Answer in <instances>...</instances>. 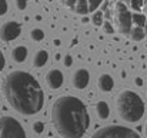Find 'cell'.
Listing matches in <instances>:
<instances>
[{
	"label": "cell",
	"instance_id": "6da1fadb",
	"mask_svg": "<svg viewBox=\"0 0 147 138\" xmlns=\"http://www.w3.org/2000/svg\"><path fill=\"white\" fill-rule=\"evenodd\" d=\"M3 92L10 107L22 115H34L45 105V91L40 83L27 71L9 73L3 83Z\"/></svg>",
	"mask_w": 147,
	"mask_h": 138
},
{
	"label": "cell",
	"instance_id": "7a4b0ae2",
	"mask_svg": "<svg viewBox=\"0 0 147 138\" xmlns=\"http://www.w3.org/2000/svg\"><path fill=\"white\" fill-rule=\"evenodd\" d=\"M51 123L61 138H82L90 127V114L80 98L61 95L51 105Z\"/></svg>",
	"mask_w": 147,
	"mask_h": 138
},
{
	"label": "cell",
	"instance_id": "3957f363",
	"mask_svg": "<svg viewBox=\"0 0 147 138\" xmlns=\"http://www.w3.org/2000/svg\"><path fill=\"white\" fill-rule=\"evenodd\" d=\"M116 110L119 117L126 123H137L144 115V101L137 92L131 90H124L117 95Z\"/></svg>",
	"mask_w": 147,
	"mask_h": 138
},
{
	"label": "cell",
	"instance_id": "277c9868",
	"mask_svg": "<svg viewBox=\"0 0 147 138\" xmlns=\"http://www.w3.org/2000/svg\"><path fill=\"white\" fill-rule=\"evenodd\" d=\"M123 3L131 19V31L129 37L142 42L147 36V0H119Z\"/></svg>",
	"mask_w": 147,
	"mask_h": 138
},
{
	"label": "cell",
	"instance_id": "5b68a950",
	"mask_svg": "<svg viewBox=\"0 0 147 138\" xmlns=\"http://www.w3.org/2000/svg\"><path fill=\"white\" fill-rule=\"evenodd\" d=\"M90 138H142V135L124 125H107L97 130Z\"/></svg>",
	"mask_w": 147,
	"mask_h": 138
},
{
	"label": "cell",
	"instance_id": "8992f818",
	"mask_svg": "<svg viewBox=\"0 0 147 138\" xmlns=\"http://www.w3.org/2000/svg\"><path fill=\"white\" fill-rule=\"evenodd\" d=\"M0 138H26V131L16 118L4 115L0 118Z\"/></svg>",
	"mask_w": 147,
	"mask_h": 138
},
{
	"label": "cell",
	"instance_id": "52a82bcc",
	"mask_svg": "<svg viewBox=\"0 0 147 138\" xmlns=\"http://www.w3.org/2000/svg\"><path fill=\"white\" fill-rule=\"evenodd\" d=\"M104 0H60V3L76 14H90Z\"/></svg>",
	"mask_w": 147,
	"mask_h": 138
},
{
	"label": "cell",
	"instance_id": "ba28073f",
	"mask_svg": "<svg viewBox=\"0 0 147 138\" xmlns=\"http://www.w3.org/2000/svg\"><path fill=\"white\" fill-rule=\"evenodd\" d=\"M22 33V26L17 21H6L0 27V39L3 42H13Z\"/></svg>",
	"mask_w": 147,
	"mask_h": 138
},
{
	"label": "cell",
	"instance_id": "9c48e42d",
	"mask_svg": "<svg viewBox=\"0 0 147 138\" xmlns=\"http://www.w3.org/2000/svg\"><path fill=\"white\" fill-rule=\"evenodd\" d=\"M90 83V73L89 70L86 68H79L73 73V77H71V84L74 88L77 90H84Z\"/></svg>",
	"mask_w": 147,
	"mask_h": 138
},
{
	"label": "cell",
	"instance_id": "30bf717a",
	"mask_svg": "<svg viewBox=\"0 0 147 138\" xmlns=\"http://www.w3.org/2000/svg\"><path fill=\"white\" fill-rule=\"evenodd\" d=\"M46 83L51 90H59L64 83V76L60 70L53 68V70L47 71V74H46Z\"/></svg>",
	"mask_w": 147,
	"mask_h": 138
},
{
	"label": "cell",
	"instance_id": "8fae6325",
	"mask_svg": "<svg viewBox=\"0 0 147 138\" xmlns=\"http://www.w3.org/2000/svg\"><path fill=\"white\" fill-rule=\"evenodd\" d=\"M97 87L101 90L103 92H109L113 90L114 87V80L110 74H100L97 78Z\"/></svg>",
	"mask_w": 147,
	"mask_h": 138
},
{
	"label": "cell",
	"instance_id": "7c38bea8",
	"mask_svg": "<svg viewBox=\"0 0 147 138\" xmlns=\"http://www.w3.org/2000/svg\"><path fill=\"white\" fill-rule=\"evenodd\" d=\"M27 54H29L27 47L17 46V47H14V48H13V51H11V58H13L16 63H23V61H26Z\"/></svg>",
	"mask_w": 147,
	"mask_h": 138
},
{
	"label": "cell",
	"instance_id": "4fadbf2b",
	"mask_svg": "<svg viewBox=\"0 0 147 138\" xmlns=\"http://www.w3.org/2000/svg\"><path fill=\"white\" fill-rule=\"evenodd\" d=\"M47 60H49V53L46 50H39L33 57V66L36 68H40L47 63Z\"/></svg>",
	"mask_w": 147,
	"mask_h": 138
},
{
	"label": "cell",
	"instance_id": "5bb4252c",
	"mask_svg": "<svg viewBox=\"0 0 147 138\" xmlns=\"http://www.w3.org/2000/svg\"><path fill=\"white\" fill-rule=\"evenodd\" d=\"M96 113H97V117L100 120H107L110 117V107L106 101H98L96 104Z\"/></svg>",
	"mask_w": 147,
	"mask_h": 138
},
{
	"label": "cell",
	"instance_id": "9a60e30c",
	"mask_svg": "<svg viewBox=\"0 0 147 138\" xmlns=\"http://www.w3.org/2000/svg\"><path fill=\"white\" fill-rule=\"evenodd\" d=\"M30 37H32V40H34V42H42V40L45 39V31H43L42 29H33L32 33H30Z\"/></svg>",
	"mask_w": 147,
	"mask_h": 138
},
{
	"label": "cell",
	"instance_id": "2e32d148",
	"mask_svg": "<svg viewBox=\"0 0 147 138\" xmlns=\"http://www.w3.org/2000/svg\"><path fill=\"white\" fill-rule=\"evenodd\" d=\"M92 21H93V24L94 26H101L103 24V13L100 11V10H97V11H94L93 13V16H92Z\"/></svg>",
	"mask_w": 147,
	"mask_h": 138
},
{
	"label": "cell",
	"instance_id": "e0dca14e",
	"mask_svg": "<svg viewBox=\"0 0 147 138\" xmlns=\"http://www.w3.org/2000/svg\"><path fill=\"white\" fill-rule=\"evenodd\" d=\"M43 130H45V124H43L42 121H37V123H34V124H33V131H34V133L42 134V133H43Z\"/></svg>",
	"mask_w": 147,
	"mask_h": 138
},
{
	"label": "cell",
	"instance_id": "ac0fdd59",
	"mask_svg": "<svg viewBox=\"0 0 147 138\" xmlns=\"http://www.w3.org/2000/svg\"><path fill=\"white\" fill-rule=\"evenodd\" d=\"M7 9H9L7 0H0V16H4L7 13Z\"/></svg>",
	"mask_w": 147,
	"mask_h": 138
},
{
	"label": "cell",
	"instance_id": "d6986e66",
	"mask_svg": "<svg viewBox=\"0 0 147 138\" xmlns=\"http://www.w3.org/2000/svg\"><path fill=\"white\" fill-rule=\"evenodd\" d=\"M16 4H17L19 10H24L27 6V0H16Z\"/></svg>",
	"mask_w": 147,
	"mask_h": 138
},
{
	"label": "cell",
	"instance_id": "ffe728a7",
	"mask_svg": "<svg viewBox=\"0 0 147 138\" xmlns=\"http://www.w3.org/2000/svg\"><path fill=\"white\" fill-rule=\"evenodd\" d=\"M71 64H73V57H71L70 54H66V56H64V66H66V67H70Z\"/></svg>",
	"mask_w": 147,
	"mask_h": 138
},
{
	"label": "cell",
	"instance_id": "44dd1931",
	"mask_svg": "<svg viewBox=\"0 0 147 138\" xmlns=\"http://www.w3.org/2000/svg\"><path fill=\"white\" fill-rule=\"evenodd\" d=\"M4 66H6V58H4V54L1 53V50H0V73L4 68Z\"/></svg>",
	"mask_w": 147,
	"mask_h": 138
},
{
	"label": "cell",
	"instance_id": "7402d4cb",
	"mask_svg": "<svg viewBox=\"0 0 147 138\" xmlns=\"http://www.w3.org/2000/svg\"><path fill=\"white\" fill-rule=\"evenodd\" d=\"M104 30H106L107 33H113V31H114V29L110 26V23H109V21H104Z\"/></svg>",
	"mask_w": 147,
	"mask_h": 138
},
{
	"label": "cell",
	"instance_id": "603a6c76",
	"mask_svg": "<svg viewBox=\"0 0 147 138\" xmlns=\"http://www.w3.org/2000/svg\"><path fill=\"white\" fill-rule=\"evenodd\" d=\"M136 84H139V86H142L143 83H142V80H140V78H137V80H136Z\"/></svg>",
	"mask_w": 147,
	"mask_h": 138
},
{
	"label": "cell",
	"instance_id": "cb8c5ba5",
	"mask_svg": "<svg viewBox=\"0 0 147 138\" xmlns=\"http://www.w3.org/2000/svg\"><path fill=\"white\" fill-rule=\"evenodd\" d=\"M144 134H146V138H147V121H146V127H144Z\"/></svg>",
	"mask_w": 147,
	"mask_h": 138
}]
</instances>
